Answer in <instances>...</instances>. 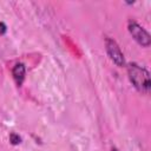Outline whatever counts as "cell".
<instances>
[{
  "instance_id": "obj_1",
  "label": "cell",
  "mask_w": 151,
  "mask_h": 151,
  "mask_svg": "<svg viewBox=\"0 0 151 151\" xmlns=\"http://www.w3.org/2000/svg\"><path fill=\"white\" fill-rule=\"evenodd\" d=\"M127 74L130 81L138 91L143 93H149L151 86L150 74L144 67L139 66L136 63H131L127 65Z\"/></svg>"
},
{
  "instance_id": "obj_2",
  "label": "cell",
  "mask_w": 151,
  "mask_h": 151,
  "mask_svg": "<svg viewBox=\"0 0 151 151\" xmlns=\"http://www.w3.org/2000/svg\"><path fill=\"white\" fill-rule=\"evenodd\" d=\"M127 28H129V32L130 34L132 35V38L142 46L146 47L150 45L151 42V38H150V34L139 25L137 24L134 20H129L127 22Z\"/></svg>"
},
{
  "instance_id": "obj_3",
  "label": "cell",
  "mask_w": 151,
  "mask_h": 151,
  "mask_svg": "<svg viewBox=\"0 0 151 151\" xmlns=\"http://www.w3.org/2000/svg\"><path fill=\"white\" fill-rule=\"evenodd\" d=\"M105 46H106V52L110 57V59L117 65V66H124L125 65V59H124V54L120 51L118 44L111 39V38H106L105 39Z\"/></svg>"
},
{
  "instance_id": "obj_4",
  "label": "cell",
  "mask_w": 151,
  "mask_h": 151,
  "mask_svg": "<svg viewBox=\"0 0 151 151\" xmlns=\"http://www.w3.org/2000/svg\"><path fill=\"white\" fill-rule=\"evenodd\" d=\"M25 72H26V70H25L24 64H17V65L13 67V70H12L13 78H14L15 83H17L19 86L22 84V81H24V79H25Z\"/></svg>"
},
{
  "instance_id": "obj_5",
  "label": "cell",
  "mask_w": 151,
  "mask_h": 151,
  "mask_svg": "<svg viewBox=\"0 0 151 151\" xmlns=\"http://www.w3.org/2000/svg\"><path fill=\"white\" fill-rule=\"evenodd\" d=\"M9 139L12 140V143H13V144H18V143H20V137H19V136H17L15 133H12V134H11V137H9Z\"/></svg>"
},
{
  "instance_id": "obj_6",
  "label": "cell",
  "mask_w": 151,
  "mask_h": 151,
  "mask_svg": "<svg viewBox=\"0 0 151 151\" xmlns=\"http://www.w3.org/2000/svg\"><path fill=\"white\" fill-rule=\"evenodd\" d=\"M5 32H6V25H5L4 22H1V21H0V35H1V34H4Z\"/></svg>"
},
{
  "instance_id": "obj_7",
  "label": "cell",
  "mask_w": 151,
  "mask_h": 151,
  "mask_svg": "<svg viewBox=\"0 0 151 151\" xmlns=\"http://www.w3.org/2000/svg\"><path fill=\"white\" fill-rule=\"evenodd\" d=\"M112 151H118V150H117L116 147H112Z\"/></svg>"
}]
</instances>
